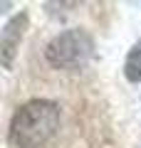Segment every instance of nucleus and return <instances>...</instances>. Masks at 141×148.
I'll list each match as a JSON object with an SVG mask.
<instances>
[{
    "mask_svg": "<svg viewBox=\"0 0 141 148\" xmlns=\"http://www.w3.org/2000/svg\"><path fill=\"white\" fill-rule=\"evenodd\" d=\"M27 27V12L15 15L5 27H3V35H0V57H3V67H10L12 57L17 52V45L22 40V32Z\"/></svg>",
    "mask_w": 141,
    "mask_h": 148,
    "instance_id": "3",
    "label": "nucleus"
},
{
    "mask_svg": "<svg viewBox=\"0 0 141 148\" xmlns=\"http://www.w3.org/2000/svg\"><path fill=\"white\" fill-rule=\"evenodd\" d=\"M94 52V42L84 30H67L47 45L45 57L57 69H79L89 62Z\"/></svg>",
    "mask_w": 141,
    "mask_h": 148,
    "instance_id": "2",
    "label": "nucleus"
},
{
    "mask_svg": "<svg viewBox=\"0 0 141 148\" xmlns=\"http://www.w3.org/2000/svg\"><path fill=\"white\" fill-rule=\"evenodd\" d=\"M124 74L129 82H141V40L129 49L124 62Z\"/></svg>",
    "mask_w": 141,
    "mask_h": 148,
    "instance_id": "4",
    "label": "nucleus"
},
{
    "mask_svg": "<svg viewBox=\"0 0 141 148\" xmlns=\"http://www.w3.org/2000/svg\"><path fill=\"white\" fill-rule=\"evenodd\" d=\"M59 128V106L47 99L27 101L15 111L10 123V146L12 148H42Z\"/></svg>",
    "mask_w": 141,
    "mask_h": 148,
    "instance_id": "1",
    "label": "nucleus"
}]
</instances>
